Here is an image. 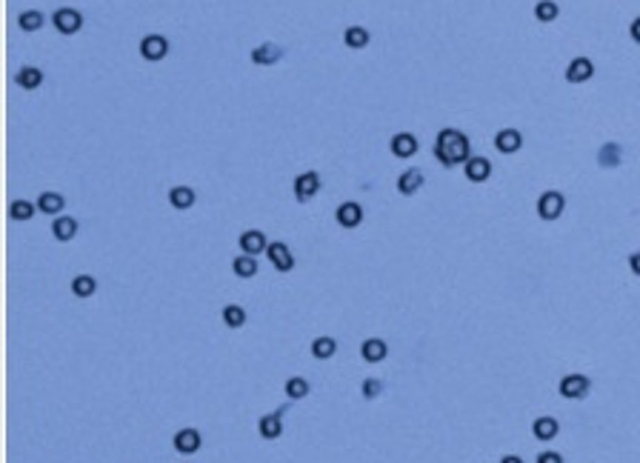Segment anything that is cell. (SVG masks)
Segmentation results:
<instances>
[{
	"mask_svg": "<svg viewBox=\"0 0 640 463\" xmlns=\"http://www.w3.org/2000/svg\"><path fill=\"white\" fill-rule=\"evenodd\" d=\"M435 157H438V164L446 166V169L460 166V164H466V160L472 157V141L460 129L446 126L435 137Z\"/></svg>",
	"mask_w": 640,
	"mask_h": 463,
	"instance_id": "1",
	"label": "cell"
},
{
	"mask_svg": "<svg viewBox=\"0 0 640 463\" xmlns=\"http://www.w3.org/2000/svg\"><path fill=\"white\" fill-rule=\"evenodd\" d=\"M557 392H560V398H566V401H583L591 392V381L586 375H580V372L563 375L560 383H557Z\"/></svg>",
	"mask_w": 640,
	"mask_h": 463,
	"instance_id": "2",
	"label": "cell"
},
{
	"mask_svg": "<svg viewBox=\"0 0 640 463\" xmlns=\"http://www.w3.org/2000/svg\"><path fill=\"white\" fill-rule=\"evenodd\" d=\"M52 26L60 32V35H78L80 29H83V15L78 12V9H72V6H60V9H55V15H52Z\"/></svg>",
	"mask_w": 640,
	"mask_h": 463,
	"instance_id": "3",
	"label": "cell"
},
{
	"mask_svg": "<svg viewBox=\"0 0 640 463\" xmlns=\"http://www.w3.org/2000/svg\"><path fill=\"white\" fill-rule=\"evenodd\" d=\"M563 209H566V198H563L560 192H555V189L543 192V195L537 198V218H540V220L552 223V220H557V218L563 215Z\"/></svg>",
	"mask_w": 640,
	"mask_h": 463,
	"instance_id": "4",
	"label": "cell"
},
{
	"mask_svg": "<svg viewBox=\"0 0 640 463\" xmlns=\"http://www.w3.org/2000/svg\"><path fill=\"white\" fill-rule=\"evenodd\" d=\"M292 186H295V200H297V203H309V200L320 192L323 183H320V175H318V172H300V175L295 177Z\"/></svg>",
	"mask_w": 640,
	"mask_h": 463,
	"instance_id": "5",
	"label": "cell"
},
{
	"mask_svg": "<svg viewBox=\"0 0 640 463\" xmlns=\"http://www.w3.org/2000/svg\"><path fill=\"white\" fill-rule=\"evenodd\" d=\"M266 258H269V263L277 269V272H292L295 269V254H292V249L283 243V241H275V243H269V249H266Z\"/></svg>",
	"mask_w": 640,
	"mask_h": 463,
	"instance_id": "6",
	"label": "cell"
},
{
	"mask_svg": "<svg viewBox=\"0 0 640 463\" xmlns=\"http://www.w3.org/2000/svg\"><path fill=\"white\" fill-rule=\"evenodd\" d=\"M166 55H169V40H166L163 35H146L144 40H140V58L144 60L157 63Z\"/></svg>",
	"mask_w": 640,
	"mask_h": 463,
	"instance_id": "7",
	"label": "cell"
},
{
	"mask_svg": "<svg viewBox=\"0 0 640 463\" xmlns=\"http://www.w3.org/2000/svg\"><path fill=\"white\" fill-rule=\"evenodd\" d=\"M238 246H241L243 254H252V258H257V254H263V252L269 249L266 232H260V229H246V232H241Z\"/></svg>",
	"mask_w": 640,
	"mask_h": 463,
	"instance_id": "8",
	"label": "cell"
},
{
	"mask_svg": "<svg viewBox=\"0 0 640 463\" xmlns=\"http://www.w3.org/2000/svg\"><path fill=\"white\" fill-rule=\"evenodd\" d=\"M389 149H392V155H395V157L409 160V157H415V155H417L420 143H417V137H415L412 132H397V134H392Z\"/></svg>",
	"mask_w": 640,
	"mask_h": 463,
	"instance_id": "9",
	"label": "cell"
},
{
	"mask_svg": "<svg viewBox=\"0 0 640 463\" xmlns=\"http://www.w3.org/2000/svg\"><path fill=\"white\" fill-rule=\"evenodd\" d=\"M335 220L340 229H358L363 223V206L354 203V200H346L335 209Z\"/></svg>",
	"mask_w": 640,
	"mask_h": 463,
	"instance_id": "10",
	"label": "cell"
},
{
	"mask_svg": "<svg viewBox=\"0 0 640 463\" xmlns=\"http://www.w3.org/2000/svg\"><path fill=\"white\" fill-rule=\"evenodd\" d=\"M463 175L466 180L472 183H486L492 177V160L489 157H481V155H472L466 164H463Z\"/></svg>",
	"mask_w": 640,
	"mask_h": 463,
	"instance_id": "11",
	"label": "cell"
},
{
	"mask_svg": "<svg viewBox=\"0 0 640 463\" xmlns=\"http://www.w3.org/2000/svg\"><path fill=\"white\" fill-rule=\"evenodd\" d=\"M172 444H175V452H180V455H195L203 446V437L198 429H178Z\"/></svg>",
	"mask_w": 640,
	"mask_h": 463,
	"instance_id": "12",
	"label": "cell"
},
{
	"mask_svg": "<svg viewBox=\"0 0 640 463\" xmlns=\"http://www.w3.org/2000/svg\"><path fill=\"white\" fill-rule=\"evenodd\" d=\"M494 149L501 155H514V152L524 149V134L517 129H501L494 134Z\"/></svg>",
	"mask_w": 640,
	"mask_h": 463,
	"instance_id": "13",
	"label": "cell"
},
{
	"mask_svg": "<svg viewBox=\"0 0 640 463\" xmlns=\"http://www.w3.org/2000/svg\"><path fill=\"white\" fill-rule=\"evenodd\" d=\"M595 78V63H591L589 58H575L572 63L566 66V80L569 83H586Z\"/></svg>",
	"mask_w": 640,
	"mask_h": 463,
	"instance_id": "14",
	"label": "cell"
},
{
	"mask_svg": "<svg viewBox=\"0 0 640 463\" xmlns=\"http://www.w3.org/2000/svg\"><path fill=\"white\" fill-rule=\"evenodd\" d=\"M257 432L263 441H277L283 435V412H269L263 418L257 421Z\"/></svg>",
	"mask_w": 640,
	"mask_h": 463,
	"instance_id": "15",
	"label": "cell"
},
{
	"mask_svg": "<svg viewBox=\"0 0 640 463\" xmlns=\"http://www.w3.org/2000/svg\"><path fill=\"white\" fill-rule=\"evenodd\" d=\"M78 220L72 218V215H58L55 220H52V238L55 241H60V243H69V241H75V235H78Z\"/></svg>",
	"mask_w": 640,
	"mask_h": 463,
	"instance_id": "16",
	"label": "cell"
},
{
	"mask_svg": "<svg viewBox=\"0 0 640 463\" xmlns=\"http://www.w3.org/2000/svg\"><path fill=\"white\" fill-rule=\"evenodd\" d=\"M252 63L254 66H275L280 58H283V49L277 43H260L257 49H252Z\"/></svg>",
	"mask_w": 640,
	"mask_h": 463,
	"instance_id": "17",
	"label": "cell"
},
{
	"mask_svg": "<svg viewBox=\"0 0 640 463\" xmlns=\"http://www.w3.org/2000/svg\"><path fill=\"white\" fill-rule=\"evenodd\" d=\"M198 200V192L192 186H172L169 189V206L178 212H186V209H192Z\"/></svg>",
	"mask_w": 640,
	"mask_h": 463,
	"instance_id": "18",
	"label": "cell"
},
{
	"mask_svg": "<svg viewBox=\"0 0 640 463\" xmlns=\"http://www.w3.org/2000/svg\"><path fill=\"white\" fill-rule=\"evenodd\" d=\"M423 172L420 169H406L400 177H397V192L403 195V198H412V195H417L420 192V186H423Z\"/></svg>",
	"mask_w": 640,
	"mask_h": 463,
	"instance_id": "19",
	"label": "cell"
},
{
	"mask_svg": "<svg viewBox=\"0 0 640 463\" xmlns=\"http://www.w3.org/2000/svg\"><path fill=\"white\" fill-rule=\"evenodd\" d=\"M37 212H43V215H52V218H58V215H63V209H66V198L60 195V192H43L37 200Z\"/></svg>",
	"mask_w": 640,
	"mask_h": 463,
	"instance_id": "20",
	"label": "cell"
},
{
	"mask_svg": "<svg viewBox=\"0 0 640 463\" xmlns=\"http://www.w3.org/2000/svg\"><path fill=\"white\" fill-rule=\"evenodd\" d=\"M361 355H363L366 363H381V360H386V355H389V346H386V340H381V338H369V340H363V346H361Z\"/></svg>",
	"mask_w": 640,
	"mask_h": 463,
	"instance_id": "21",
	"label": "cell"
},
{
	"mask_svg": "<svg viewBox=\"0 0 640 463\" xmlns=\"http://www.w3.org/2000/svg\"><path fill=\"white\" fill-rule=\"evenodd\" d=\"M557 432H560V423L552 418V414L535 418V423H532V435L537 437V441H552V437H557Z\"/></svg>",
	"mask_w": 640,
	"mask_h": 463,
	"instance_id": "22",
	"label": "cell"
},
{
	"mask_svg": "<svg viewBox=\"0 0 640 463\" xmlns=\"http://www.w3.org/2000/svg\"><path fill=\"white\" fill-rule=\"evenodd\" d=\"M15 83H17L20 89H26V91H35V89L43 86V72H40L37 66H23L20 72L15 75Z\"/></svg>",
	"mask_w": 640,
	"mask_h": 463,
	"instance_id": "23",
	"label": "cell"
},
{
	"mask_svg": "<svg viewBox=\"0 0 640 463\" xmlns=\"http://www.w3.org/2000/svg\"><path fill=\"white\" fill-rule=\"evenodd\" d=\"M335 352H338V340L335 338L320 335V338L312 340V358L315 360H329V358H335Z\"/></svg>",
	"mask_w": 640,
	"mask_h": 463,
	"instance_id": "24",
	"label": "cell"
},
{
	"mask_svg": "<svg viewBox=\"0 0 640 463\" xmlns=\"http://www.w3.org/2000/svg\"><path fill=\"white\" fill-rule=\"evenodd\" d=\"M369 40H372V35H369L366 26H349L343 32V43L349 46V49H366Z\"/></svg>",
	"mask_w": 640,
	"mask_h": 463,
	"instance_id": "25",
	"label": "cell"
},
{
	"mask_svg": "<svg viewBox=\"0 0 640 463\" xmlns=\"http://www.w3.org/2000/svg\"><path fill=\"white\" fill-rule=\"evenodd\" d=\"M35 212H37V203H32V200L17 198V200L9 203V218L12 220H32Z\"/></svg>",
	"mask_w": 640,
	"mask_h": 463,
	"instance_id": "26",
	"label": "cell"
},
{
	"mask_svg": "<svg viewBox=\"0 0 640 463\" xmlns=\"http://www.w3.org/2000/svg\"><path fill=\"white\" fill-rule=\"evenodd\" d=\"M232 272L243 277V281H249V277L257 274V258H252V254H238V258L232 261Z\"/></svg>",
	"mask_w": 640,
	"mask_h": 463,
	"instance_id": "27",
	"label": "cell"
},
{
	"mask_svg": "<svg viewBox=\"0 0 640 463\" xmlns=\"http://www.w3.org/2000/svg\"><path fill=\"white\" fill-rule=\"evenodd\" d=\"M94 292H98V281H94L92 274H78V277H72V295H75V297L86 300V297H92Z\"/></svg>",
	"mask_w": 640,
	"mask_h": 463,
	"instance_id": "28",
	"label": "cell"
},
{
	"mask_svg": "<svg viewBox=\"0 0 640 463\" xmlns=\"http://www.w3.org/2000/svg\"><path fill=\"white\" fill-rule=\"evenodd\" d=\"M43 23H46V15L37 12V9H26V12L17 15V26H20L23 32H37Z\"/></svg>",
	"mask_w": 640,
	"mask_h": 463,
	"instance_id": "29",
	"label": "cell"
},
{
	"mask_svg": "<svg viewBox=\"0 0 640 463\" xmlns=\"http://www.w3.org/2000/svg\"><path fill=\"white\" fill-rule=\"evenodd\" d=\"M621 157H623V149L618 143H606L598 152V164L606 166V169H612V166H621Z\"/></svg>",
	"mask_w": 640,
	"mask_h": 463,
	"instance_id": "30",
	"label": "cell"
},
{
	"mask_svg": "<svg viewBox=\"0 0 640 463\" xmlns=\"http://www.w3.org/2000/svg\"><path fill=\"white\" fill-rule=\"evenodd\" d=\"M283 392H286L289 401H303V398H309V381L306 378H289L286 386H283Z\"/></svg>",
	"mask_w": 640,
	"mask_h": 463,
	"instance_id": "31",
	"label": "cell"
},
{
	"mask_svg": "<svg viewBox=\"0 0 640 463\" xmlns=\"http://www.w3.org/2000/svg\"><path fill=\"white\" fill-rule=\"evenodd\" d=\"M535 17L540 23H552V20L560 17V6L555 3V0H537L535 3Z\"/></svg>",
	"mask_w": 640,
	"mask_h": 463,
	"instance_id": "32",
	"label": "cell"
},
{
	"mask_svg": "<svg viewBox=\"0 0 640 463\" xmlns=\"http://www.w3.org/2000/svg\"><path fill=\"white\" fill-rule=\"evenodd\" d=\"M223 323H226L229 329H241L243 323H246V309H243V306H238V304L223 306Z\"/></svg>",
	"mask_w": 640,
	"mask_h": 463,
	"instance_id": "33",
	"label": "cell"
},
{
	"mask_svg": "<svg viewBox=\"0 0 640 463\" xmlns=\"http://www.w3.org/2000/svg\"><path fill=\"white\" fill-rule=\"evenodd\" d=\"M361 392H363V398L366 401H372V398H377L383 392V383L377 381V378H366L363 383H361Z\"/></svg>",
	"mask_w": 640,
	"mask_h": 463,
	"instance_id": "34",
	"label": "cell"
},
{
	"mask_svg": "<svg viewBox=\"0 0 640 463\" xmlns=\"http://www.w3.org/2000/svg\"><path fill=\"white\" fill-rule=\"evenodd\" d=\"M535 463H563V455L560 452H540Z\"/></svg>",
	"mask_w": 640,
	"mask_h": 463,
	"instance_id": "35",
	"label": "cell"
},
{
	"mask_svg": "<svg viewBox=\"0 0 640 463\" xmlns=\"http://www.w3.org/2000/svg\"><path fill=\"white\" fill-rule=\"evenodd\" d=\"M629 269L640 277V252H632V254H629Z\"/></svg>",
	"mask_w": 640,
	"mask_h": 463,
	"instance_id": "36",
	"label": "cell"
},
{
	"mask_svg": "<svg viewBox=\"0 0 640 463\" xmlns=\"http://www.w3.org/2000/svg\"><path fill=\"white\" fill-rule=\"evenodd\" d=\"M629 35H632V40H634V43H640V17H634V20H632Z\"/></svg>",
	"mask_w": 640,
	"mask_h": 463,
	"instance_id": "37",
	"label": "cell"
},
{
	"mask_svg": "<svg viewBox=\"0 0 640 463\" xmlns=\"http://www.w3.org/2000/svg\"><path fill=\"white\" fill-rule=\"evenodd\" d=\"M501 463H524V460H520L517 455H503V457H501Z\"/></svg>",
	"mask_w": 640,
	"mask_h": 463,
	"instance_id": "38",
	"label": "cell"
},
{
	"mask_svg": "<svg viewBox=\"0 0 640 463\" xmlns=\"http://www.w3.org/2000/svg\"><path fill=\"white\" fill-rule=\"evenodd\" d=\"M183 463H189V460H183Z\"/></svg>",
	"mask_w": 640,
	"mask_h": 463,
	"instance_id": "39",
	"label": "cell"
}]
</instances>
